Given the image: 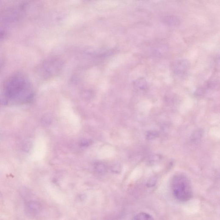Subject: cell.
I'll use <instances>...</instances> for the list:
<instances>
[{"label":"cell","instance_id":"7","mask_svg":"<svg viewBox=\"0 0 220 220\" xmlns=\"http://www.w3.org/2000/svg\"><path fill=\"white\" fill-rule=\"evenodd\" d=\"M165 21L167 22L168 24H170L172 25H176L179 24V20L173 16H169L167 17Z\"/></svg>","mask_w":220,"mask_h":220},{"label":"cell","instance_id":"1","mask_svg":"<svg viewBox=\"0 0 220 220\" xmlns=\"http://www.w3.org/2000/svg\"><path fill=\"white\" fill-rule=\"evenodd\" d=\"M2 95L5 104L19 105L30 102L33 98L34 91L28 78L24 74L16 73L5 82Z\"/></svg>","mask_w":220,"mask_h":220},{"label":"cell","instance_id":"6","mask_svg":"<svg viewBox=\"0 0 220 220\" xmlns=\"http://www.w3.org/2000/svg\"><path fill=\"white\" fill-rule=\"evenodd\" d=\"M134 219L135 220H149L153 219V218L148 214L141 212L137 215Z\"/></svg>","mask_w":220,"mask_h":220},{"label":"cell","instance_id":"3","mask_svg":"<svg viewBox=\"0 0 220 220\" xmlns=\"http://www.w3.org/2000/svg\"><path fill=\"white\" fill-rule=\"evenodd\" d=\"M189 68V63L186 60L179 61L176 64L175 69L177 74L184 75L188 72Z\"/></svg>","mask_w":220,"mask_h":220},{"label":"cell","instance_id":"5","mask_svg":"<svg viewBox=\"0 0 220 220\" xmlns=\"http://www.w3.org/2000/svg\"><path fill=\"white\" fill-rule=\"evenodd\" d=\"M134 85L135 86L136 88L139 89L141 90H145L147 87L146 80H144L143 78H140L136 81Z\"/></svg>","mask_w":220,"mask_h":220},{"label":"cell","instance_id":"4","mask_svg":"<svg viewBox=\"0 0 220 220\" xmlns=\"http://www.w3.org/2000/svg\"><path fill=\"white\" fill-rule=\"evenodd\" d=\"M27 210L31 214H35L39 213L41 209V206L36 201H30L27 205Z\"/></svg>","mask_w":220,"mask_h":220},{"label":"cell","instance_id":"8","mask_svg":"<svg viewBox=\"0 0 220 220\" xmlns=\"http://www.w3.org/2000/svg\"><path fill=\"white\" fill-rule=\"evenodd\" d=\"M80 145L82 147H86L89 146L90 144V141L87 139H83V140H82L80 143Z\"/></svg>","mask_w":220,"mask_h":220},{"label":"cell","instance_id":"2","mask_svg":"<svg viewBox=\"0 0 220 220\" xmlns=\"http://www.w3.org/2000/svg\"><path fill=\"white\" fill-rule=\"evenodd\" d=\"M172 189L176 199L181 202H187L193 197V190L189 179L186 176L178 174L173 177Z\"/></svg>","mask_w":220,"mask_h":220}]
</instances>
